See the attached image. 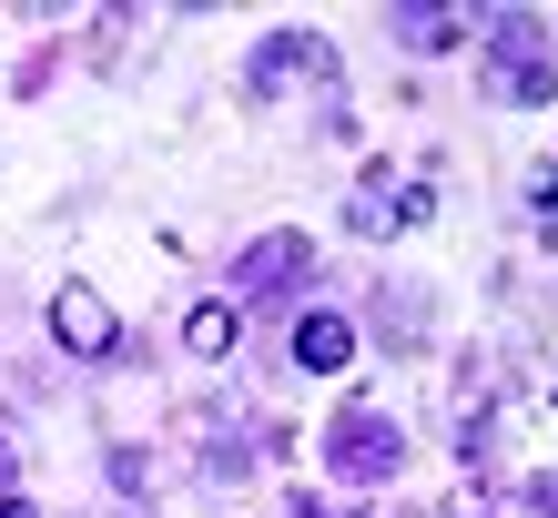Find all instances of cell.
Masks as SVG:
<instances>
[{"label": "cell", "instance_id": "obj_1", "mask_svg": "<svg viewBox=\"0 0 558 518\" xmlns=\"http://www.w3.org/2000/svg\"><path fill=\"white\" fill-rule=\"evenodd\" d=\"M397 458H407V427L386 407H345L336 427H325V468L345 478V489H376V478H397Z\"/></svg>", "mask_w": 558, "mask_h": 518}, {"label": "cell", "instance_id": "obj_2", "mask_svg": "<svg viewBox=\"0 0 558 518\" xmlns=\"http://www.w3.org/2000/svg\"><path fill=\"white\" fill-rule=\"evenodd\" d=\"M305 265H315V244L305 234H254L244 254H234V296H223V305H275L284 296V285H305Z\"/></svg>", "mask_w": 558, "mask_h": 518}, {"label": "cell", "instance_id": "obj_3", "mask_svg": "<svg viewBox=\"0 0 558 518\" xmlns=\"http://www.w3.org/2000/svg\"><path fill=\"white\" fill-rule=\"evenodd\" d=\"M345 356H355V326H345V315H305V326H294V366H305V376H336Z\"/></svg>", "mask_w": 558, "mask_h": 518}, {"label": "cell", "instance_id": "obj_4", "mask_svg": "<svg viewBox=\"0 0 558 518\" xmlns=\"http://www.w3.org/2000/svg\"><path fill=\"white\" fill-rule=\"evenodd\" d=\"M51 336L72 346V356H102V346H112V305H102V296H61V305H51Z\"/></svg>", "mask_w": 558, "mask_h": 518}, {"label": "cell", "instance_id": "obj_5", "mask_svg": "<svg viewBox=\"0 0 558 518\" xmlns=\"http://www.w3.org/2000/svg\"><path fill=\"white\" fill-rule=\"evenodd\" d=\"M416 204H426L416 183H407V193H397V183H366V193H355V234H397Z\"/></svg>", "mask_w": 558, "mask_h": 518}, {"label": "cell", "instance_id": "obj_6", "mask_svg": "<svg viewBox=\"0 0 558 518\" xmlns=\"http://www.w3.org/2000/svg\"><path fill=\"white\" fill-rule=\"evenodd\" d=\"M305 61H315V41H305V31H275V41H265V61H254V92L294 82V72H305Z\"/></svg>", "mask_w": 558, "mask_h": 518}, {"label": "cell", "instance_id": "obj_7", "mask_svg": "<svg viewBox=\"0 0 558 518\" xmlns=\"http://www.w3.org/2000/svg\"><path fill=\"white\" fill-rule=\"evenodd\" d=\"M397 31H407L416 51H447V41H468L477 21H468V11H397Z\"/></svg>", "mask_w": 558, "mask_h": 518}, {"label": "cell", "instance_id": "obj_8", "mask_svg": "<svg viewBox=\"0 0 558 518\" xmlns=\"http://www.w3.org/2000/svg\"><path fill=\"white\" fill-rule=\"evenodd\" d=\"M498 41H538V21H498ZM498 92H518V103H538V92H548V61H518V72H508Z\"/></svg>", "mask_w": 558, "mask_h": 518}, {"label": "cell", "instance_id": "obj_9", "mask_svg": "<svg viewBox=\"0 0 558 518\" xmlns=\"http://www.w3.org/2000/svg\"><path fill=\"white\" fill-rule=\"evenodd\" d=\"M183 346H193V356H223V346H234V305H193Z\"/></svg>", "mask_w": 558, "mask_h": 518}]
</instances>
